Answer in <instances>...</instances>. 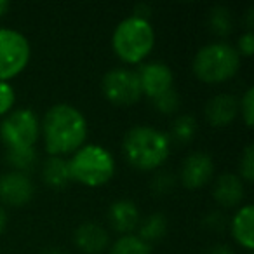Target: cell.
<instances>
[{"label": "cell", "mask_w": 254, "mask_h": 254, "mask_svg": "<svg viewBox=\"0 0 254 254\" xmlns=\"http://www.w3.org/2000/svg\"><path fill=\"white\" fill-rule=\"evenodd\" d=\"M89 124L84 112L70 103L49 106L40 119V139L47 157H68L87 143Z\"/></svg>", "instance_id": "obj_1"}, {"label": "cell", "mask_w": 254, "mask_h": 254, "mask_svg": "<svg viewBox=\"0 0 254 254\" xmlns=\"http://www.w3.org/2000/svg\"><path fill=\"white\" fill-rule=\"evenodd\" d=\"M173 143L167 132L148 124H136L127 129L122 139V153L126 162L141 173H155L162 169L171 157Z\"/></svg>", "instance_id": "obj_2"}, {"label": "cell", "mask_w": 254, "mask_h": 254, "mask_svg": "<svg viewBox=\"0 0 254 254\" xmlns=\"http://www.w3.org/2000/svg\"><path fill=\"white\" fill-rule=\"evenodd\" d=\"M157 42L155 28L150 19L129 14L112 33V51L126 66H139L153 53Z\"/></svg>", "instance_id": "obj_3"}, {"label": "cell", "mask_w": 254, "mask_h": 254, "mask_svg": "<svg viewBox=\"0 0 254 254\" xmlns=\"http://www.w3.org/2000/svg\"><path fill=\"white\" fill-rule=\"evenodd\" d=\"M242 58L233 44L226 40H212L195 53L191 61V71L195 78L207 85H219L232 80L240 70Z\"/></svg>", "instance_id": "obj_4"}, {"label": "cell", "mask_w": 254, "mask_h": 254, "mask_svg": "<svg viewBox=\"0 0 254 254\" xmlns=\"http://www.w3.org/2000/svg\"><path fill=\"white\" fill-rule=\"evenodd\" d=\"M71 181L87 188H101L113 180L117 173V162L108 148L96 143H85L84 146L68 157Z\"/></svg>", "instance_id": "obj_5"}, {"label": "cell", "mask_w": 254, "mask_h": 254, "mask_svg": "<svg viewBox=\"0 0 254 254\" xmlns=\"http://www.w3.org/2000/svg\"><path fill=\"white\" fill-rule=\"evenodd\" d=\"M0 141L5 150L37 148L40 141V117L28 106H16L0 122Z\"/></svg>", "instance_id": "obj_6"}, {"label": "cell", "mask_w": 254, "mask_h": 254, "mask_svg": "<svg viewBox=\"0 0 254 254\" xmlns=\"http://www.w3.org/2000/svg\"><path fill=\"white\" fill-rule=\"evenodd\" d=\"M32 46L19 30L0 26V82H11L26 70Z\"/></svg>", "instance_id": "obj_7"}, {"label": "cell", "mask_w": 254, "mask_h": 254, "mask_svg": "<svg viewBox=\"0 0 254 254\" xmlns=\"http://www.w3.org/2000/svg\"><path fill=\"white\" fill-rule=\"evenodd\" d=\"M101 92L106 101L115 106L136 105L143 98L136 70L129 66L110 68L101 78Z\"/></svg>", "instance_id": "obj_8"}, {"label": "cell", "mask_w": 254, "mask_h": 254, "mask_svg": "<svg viewBox=\"0 0 254 254\" xmlns=\"http://www.w3.org/2000/svg\"><path fill=\"white\" fill-rule=\"evenodd\" d=\"M214 171L216 164L211 153L197 150V152L188 153L183 159L176 174L178 183H181L188 190H198L211 183L214 178Z\"/></svg>", "instance_id": "obj_9"}, {"label": "cell", "mask_w": 254, "mask_h": 254, "mask_svg": "<svg viewBox=\"0 0 254 254\" xmlns=\"http://www.w3.org/2000/svg\"><path fill=\"white\" fill-rule=\"evenodd\" d=\"M136 75L143 96L150 101L174 89V73L164 61H145L136 68Z\"/></svg>", "instance_id": "obj_10"}, {"label": "cell", "mask_w": 254, "mask_h": 254, "mask_svg": "<svg viewBox=\"0 0 254 254\" xmlns=\"http://www.w3.org/2000/svg\"><path fill=\"white\" fill-rule=\"evenodd\" d=\"M35 197V183L32 176L18 171L0 174V205L2 207H23Z\"/></svg>", "instance_id": "obj_11"}, {"label": "cell", "mask_w": 254, "mask_h": 254, "mask_svg": "<svg viewBox=\"0 0 254 254\" xmlns=\"http://www.w3.org/2000/svg\"><path fill=\"white\" fill-rule=\"evenodd\" d=\"M204 117L209 126L216 129L228 127L239 117V98L232 92H218L211 96L204 106Z\"/></svg>", "instance_id": "obj_12"}, {"label": "cell", "mask_w": 254, "mask_h": 254, "mask_svg": "<svg viewBox=\"0 0 254 254\" xmlns=\"http://www.w3.org/2000/svg\"><path fill=\"white\" fill-rule=\"evenodd\" d=\"M212 198L221 209L235 211L244 204L246 183L235 173H223L212 183Z\"/></svg>", "instance_id": "obj_13"}, {"label": "cell", "mask_w": 254, "mask_h": 254, "mask_svg": "<svg viewBox=\"0 0 254 254\" xmlns=\"http://www.w3.org/2000/svg\"><path fill=\"white\" fill-rule=\"evenodd\" d=\"M106 219L113 232H117L119 235H129V233H136V228L141 221V211L131 198H119L110 204Z\"/></svg>", "instance_id": "obj_14"}, {"label": "cell", "mask_w": 254, "mask_h": 254, "mask_svg": "<svg viewBox=\"0 0 254 254\" xmlns=\"http://www.w3.org/2000/svg\"><path fill=\"white\" fill-rule=\"evenodd\" d=\"M73 244L84 254H101L108 251L110 233L98 221H82L73 230Z\"/></svg>", "instance_id": "obj_15"}, {"label": "cell", "mask_w": 254, "mask_h": 254, "mask_svg": "<svg viewBox=\"0 0 254 254\" xmlns=\"http://www.w3.org/2000/svg\"><path fill=\"white\" fill-rule=\"evenodd\" d=\"M230 235L242 249L251 253L254 247V207L253 204H242L235 209L228 223Z\"/></svg>", "instance_id": "obj_16"}, {"label": "cell", "mask_w": 254, "mask_h": 254, "mask_svg": "<svg viewBox=\"0 0 254 254\" xmlns=\"http://www.w3.org/2000/svg\"><path fill=\"white\" fill-rule=\"evenodd\" d=\"M42 181L53 190H63L71 183L70 166L64 157H47L40 167Z\"/></svg>", "instance_id": "obj_17"}, {"label": "cell", "mask_w": 254, "mask_h": 254, "mask_svg": "<svg viewBox=\"0 0 254 254\" xmlns=\"http://www.w3.org/2000/svg\"><path fill=\"white\" fill-rule=\"evenodd\" d=\"M167 230H169V221L162 212H152V214L145 216L139 221L138 228H136V235L146 242L148 246L166 237Z\"/></svg>", "instance_id": "obj_18"}, {"label": "cell", "mask_w": 254, "mask_h": 254, "mask_svg": "<svg viewBox=\"0 0 254 254\" xmlns=\"http://www.w3.org/2000/svg\"><path fill=\"white\" fill-rule=\"evenodd\" d=\"M198 132V122L191 113H180L171 122V129L167 132L171 143L176 145H190Z\"/></svg>", "instance_id": "obj_19"}, {"label": "cell", "mask_w": 254, "mask_h": 254, "mask_svg": "<svg viewBox=\"0 0 254 254\" xmlns=\"http://www.w3.org/2000/svg\"><path fill=\"white\" fill-rule=\"evenodd\" d=\"M233 14L225 5H216L207 14V28L212 35L218 37V40H225L233 32Z\"/></svg>", "instance_id": "obj_20"}, {"label": "cell", "mask_w": 254, "mask_h": 254, "mask_svg": "<svg viewBox=\"0 0 254 254\" xmlns=\"http://www.w3.org/2000/svg\"><path fill=\"white\" fill-rule=\"evenodd\" d=\"M108 254H152V246L143 242L136 233L119 235L108 246Z\"/></svg>", "instance_id": "obj_21"}, {"label": "cell", "mask_w": 254, "mask_h": 254, "mask_svg": "<svg viewBox=\"0 0 254 254\" xmlns=\"http://www.w3.org/2000/svg\"><path fill=\"white\" fill-rule=\"evenodd\" d=\"M5 162L11 171L30 174L39 164V152L37 148L30 150H5Z\"/></svg>", "instance_id": "obj_22"}, {"label": "cell", "mask_w": 254, "mask_h": 254, "mask_svg": "<svg viewBox=\"0 0 254 254\" xmlns=\"http://www.w3.org/2000/svg\"><path fill=\"white\" fill-rule=\"evenodd\" d=\"M178 185V176L171 171L159 169L155 171L152 181H150V190L155 197H164V195H169L171 191L176 188Z\"/></svg>", "instance_id": "obj_23"}, {"label": "cell", "mask_w": 254, "mask_h": 254, "mask_svg": "<svg viewBox=\"0 0 254 254\" xmlns=\"http://www.w3.org/2000/svg\"><path fill=\"white\" fill-rule=\"evenodd\" d=\"M150 103H152V106L160 115H176L181 108V98L176 89H171V91L164 92L162 96L152 99Z\"/></svg>", "instance_id": "obj_24"}, {"label": "cell", "mask_w": 254, "mask_h": 254, "mask_svg": "<svg viewBox=\"0 0 254 254\" xmlns=\"http://www.w3.org/2000/svg\"><path fill=\"white\" fill-rule=\"evenodd\" d=\"M237 176L244 181V183H253L254 181V146L246 145L242 150V155L239 160V174Z\"/></svg>", "instance_id": "obj_25"}, {"label": "cell", "mask_w": 254, "mask_h": 254, "mask_svg": "<svg viewBox=\"0 0 254 254\" xmlns=\"http://www.w3.org/2000/svg\"><path fill=\"white\" fill-rule=\"evenodd\" d=\"M16 99H18V92L14 85L11 82H0V119H4L16 108Z\"/></svg>", "instance_id": "obj_26"}, {"label": "cell", "mask_w": 254, "mask_h": 254, "mask_svg": "<svg viewBox=\"0 0 254 254\" xmlns=\"http://www.w3.org/2000/svg\"><path fill=\"white\" fill-rule=\"evenodd\" d=\"M239 115L242 117L244 124L247 127H253L254 124V87H249L244 91V94L239 98Z\"/></svg>", "instance_id": "obj_27"}, {"label": "cell", "mask_w": 254, "mask_h": 254, "mask_svg": "<svg viewBox=\"0 0 254 254\" xmlns=\"http://www.w3.org/2000/svg\"><path fill=\"white\" fill-rule=\"evenodd\" d=\"M233 47H235L240 58H251L254 53V33L249 32V30L240 33V37L237 39V44Z\"/></svg>", "instance_id": "obj_28"}, {"label": "cell", "mask_w": 254, "mask_h": 254, "mask_svg": "<svg viewBox=\"0 0 254 254\" xmlns=\"http://www.w3.org/2000/svg\"><path fill=\"white\" fill-rule=\"evenodd\" d=\"M226 218L223 212L219 211H214V212H209L207 216H205L204 219V226L207 230H211V232H221V230L226 228Z\"/></svg>", "instance_id": "obj_29"}, {"label": "cell", "mask_w": 254, "mask_h": 254, "mask_svg": "<svg viewBox=\"0 0 254 254\" xmlns=\"http://www.w3.org/2000/svg\"><path fill=\"white\" fill-rule=\"evenodd\" d=\"M7 223H9V214H7V211H5V207L0 205V235L5 232Z\"/></svg>", "instance_id": "obj_30"}, {"label": "cell", "mask_w": 254, "mask_h": 254, "mask_svg": "<svg viewBox=\"0 0 254 254\" xmlns=\"http://www.w3.org/2000/svg\"><path fill=\"white\" fill-rule=\"evenodd\" d=\"M205 254H235V253H233L232 247H228V246H214Z\"/></svg>", "instance_id": "obj_31"}, {"label": "cell", "mask_w": 254, "mask_h": 254, "mask_svg": "<svg viewBox=\"0 0 254 254\" xmlns=\"http://www.w3.org/2000/svg\"><path fill=\"white\" fill-rule=\"evenodd\" d=\"M254 28V7H249L246 12V30L253 32Z\"/></svg>", "instance_id": "obj_32"}, {"label": "cell", "mask_w": 254, "mask_h": 254, "mask_svg": "<svg viewBox=\"0 0 254 254\" xmlns=\"http://www.w3.org/2000/svg\"><path fill=\"white\" fill-rule=\"evenodd\" d=\"M9 11H11V2L9 0H0V19L7 16Z\"/></svg>", "instance_id": "obj_33"}, {"label": "cell", "mask_w": 254, "mask_h": 254, "mask_svg": "<svg viewBox=\"0 0 254 254\" xmlns=\"http://www.w3.org/2000/svg\"><path fill=\"white\" fill-rule=\"evenodd\" d=\"M40 254H66L63 249H60V247H49V249H44Z\"/></svg>", "instance_id": "obj_34"}, {"label": "cell", "mask_w": 254, "mask_h": 254, "mask_svg": "<svg viewBox=\"0 0 254 254\" xmlns=\"http://www.w3.org/2000/svg\"><path fill=\"white\" fill-rule=\"evenodd\" d=\"M247 254H251V253H247Z\"/></svg>", "instance_id": "obj_35"}]
</instances>
